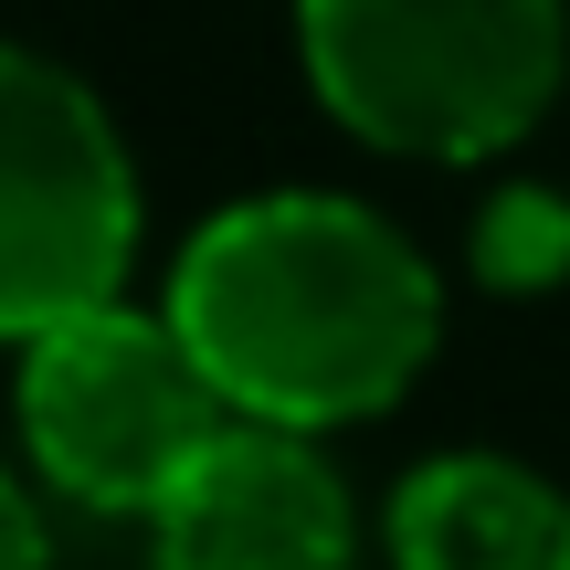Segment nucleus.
<instances>
[{"mask_svg":"<svg viewBox=\"0 0 570 570\" xmlns=\"http://www.w3.org/2000/svg\"><path fill=\"white\" fill-rule=\"evenodd\" d=\"M223 391L180 348L169 317H138L127 296L21 338V444L75 508H159V487L223 433Z\"/></svg>","mask_w":570,"mask_h":570,"instance_id":"20e7f679","label":"nucleus"},{"mask_svg":"<svg viewBox=\"0 0 570 570\" xmlns=\"http://www.w3.org/2000/svg\"><path fill=\"white\" fill-rule=\"evenodd\" d=\"M159 570H348V497L317 444L233 412L148 508Z\"/></svg>","mask_w":570,"mask_h":570,"instance_id":"39448f33","label":"nucleus"},{"mask_svg":"<svg viewBox=\"0 0 570 570\" xmlns=\"http://www.w3.org/2000/svg\"><path fill=\"white\" fill-rule=\"evenodd\" d=\"M159 317L180 327L223 412L327 433L412 391L444 338V285L370 202L265 190L190 233Z\"/></svg>","mask_w":570,"mask_h":570,"instance_id":"f257e3e1","label":"nucleus"},{"mask_svg":"<svg viewBox=\"0 0 570 570\" xmlns=\"http://www.w3.org/2000/svg\"><path fill=\"white\" fill-rule=\"evenodd\" d=\"M0 570H53V550H42V508L21 497V475H0Z\"/></svg>","mask_w":570,"mask_h":570,"instance_id":"6e6552de","label":"nucleus"},{"mask_svg":"<svg viewBox=\"0 0 570 570\" xmlns=\"http://www.w3.org/2000/svg\"><path fill=\"white\" fill-rule=\"evenodd\" d=\"M306 85L327 117L402 159H487L560 96V0H296Z\"/></svg>","mask_w":570,"mask_h":570,"instance_id":"f03ea898","label":"nucleus"},{"mask_svg":"<svg viewBox=\"0 0 570 570\" xmlns=\"http://www.w3.org/2000/svg\"><path fill=\"white\" fill-rule=\"evenodd\" d=\"M475 275L497 296H539L570 275V202L560 190H497L487 223H475Z\"/></svg>","mask_w":570,"mask_h":570,"instance_id":"0eeeda50","label":"nucleus"},{"mask_svg":"<svg viewBox=\"0 0 570 570\" xmlns=\"http://www.w3.org/2000/svg\"><path fill=\"white\" fill-rule=\"evenodd\" d=\"M560 518L518 454H433L391 497V570H550Z\"/></svg>","mask_w":570,"mask_h":570,"instance_id":"423d86ee","label":"nucleus"},{"mask_svg":"<svg viewBox=\"0 0 570 570\" xmlns=\"http://www.w3.org/2000/svg\"><path fill=\"white\" fill-rule=\"evenodd\" d=\"M138 254V169L106 106L53 53L0 42V338L85 317L127 285Z\"/></svg>","mask_w":570,"mask_h":570,"instance_id":"7ed1b4c3","label":"nucleus"},{"mask_svg":"<svg viewBox=\"0 0 570 570\" xmlns=\"http://www.w3.org/2000/svg\"><path fill=\"white\" fill-rule=\"evenodd\" d=\"M550 570H570V518H560V560H550Z\"/></svg>","mask_w":570,"mask_h":570,"instance_id":"1a4fd4ad","label":"nucleus"}]
</instances>
